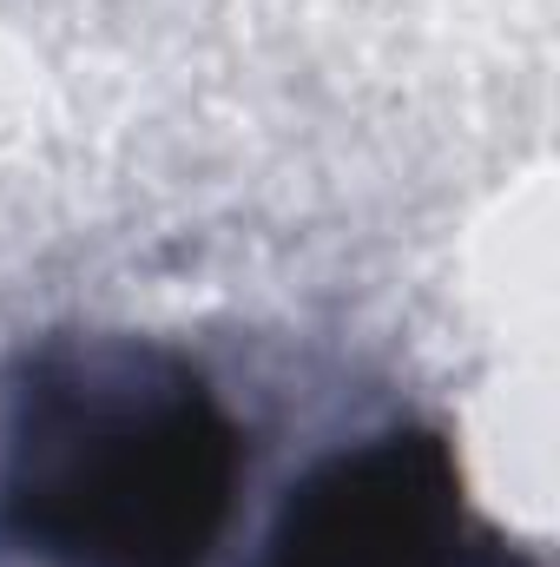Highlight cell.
<instances>
[{"instance_id":"1","label":"cell","mask_w":560,"mask_h":567,"mask_svg":"<svg viewBox=\"0 0 560 567\" xmlns=\"http://www.w3.org/2000/svg\"><path fill=\"white\" fill-rule=\"evenodd\" d=\"M245 442L205 370L139 337L27 357L0 429V542L33 567H205Z\"/></svg>"},{"instance_id":"2","label":"cell","mask_w":560,"mask_h":567,"mask_svg":"<svg viewBox=\"0 0 560 567\" xmlns=\"http://www.w3.org/2000/svg\"><path fill=\"white\" fill-rule=\"evenodd\" d=\"M258 567H462V468L435 429H390L317 462Z\"/></svg>"}]
</instances>
